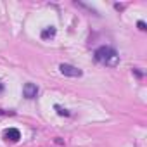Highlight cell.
I'll list each match as a JSON object with an SVG mask.
<instances>
[{"mask_svg":"<svg viewBox=\"0 0 147 147\" xmlns=\"http://www.w3.org/2000/svg\"><path fill=\"white\" fill-rule=\"evenodd\" d=\"M2 90H4V85H2V83H0V94H2Z\"/></svg>","mask_w":147,"mask_h":147,"instance_id":"ba28073f","label":"cell"},{"mask_svg":"<svg viewBox=\"0 0 147 147\" xmlns=\"http://www.w3.org/2000/svg\"><path fill=\"white\" fill-rule=\"evenodd\" d=\"M54 36H55V28H54V26H49V28H45V30L42 31V38H43V40L54 38Z\"/></svg>","mask_w":147,"mask_h":147,"instance_id":"5b68a950","label":"cell"},{"mask_svg":"<svg viewBox=\"0 0 147 147\" xmlns=\"http://www.w3.org/2000/svg\"><path fill=\"white\" fill-rule=\"evenodd\" d=\"M137 26H138V28H140L142 31H144V30H147V28H145V23H144V21H138V23H137Z\"/></svg>","mask_w":147,"mask_h":147,"instance_id":"52a82bcc","label":"cell"},{"mask_svg":"<svg viewBox=\"0 0 147 147\" xmlns=\"http://www.w3.org/2000/svg\"><path fill=\"white\" fill-rule=\"evenodd\" d=\"M36 94H38V87H36L35 83H26V85L23 87V95H24L26 99H35Z\"/></svg>","mask_w":147,"mask_h":147,"instance_id":"3957f363","label":"cell"},{"mask_svg":"<svg viewBox=\"0 0 147 147\" xmlns=\"http://www.w3.org/2000/svg\"><path fill=\"white\" fill-rule=\"evenodd\" d=\"M4 138L5 140H11V142H18L21 138V131L18 128H7L4 131Z\"/></svg>","mask_w":147,"mask_h":147,"instance_id":"277c9868","label":"cell"},{"mask_svg":"<svg viewBox=\"0 0 147 147\" xmlns=\"http://www.w3.org/2000/svg\"><path fill=\"white\" fill-rule=\"evenodd\" d=\"M59 69H61V73L62 75H66V76H71V78H78V76H82V69H78L76 66H71V64H61L59 66Z\"/></svg>","mask_w":147,"mask_h":147,"instance_id":"7a4b0ae2","label":"cell"},{"mask_svg":"<svg viewBox=\"0 0 147 147\" xmlns=\"http://www.w3.org/2000/svg\"><path fill=\"white\" fill-rule=\"evenodd\" d=\"M55 109H57V113H59V114H61V116H69V113H67V111H66V109H62V107H61V106H55Z\"/></svg>","mask_w":147,"mask_h":147,"instance_id":"8992f818","label":"cell"},{"mask_svg":"<svg viewBox=\"0 0 147 147\" xmlns=\"http://www.w3.org/2000/svg\"><path fill=\"white\" fill-rule=\"evenodd\" d=\"M95 59L100 62V64H104V66H116L118 62H119V55H118V52L114 50V49H111V47H99L97 50H95Z\"/></svg>","mask_w":147,"mask_h":147,"instance_id":"6da1fadb","label":"cell"}]
</instances>
